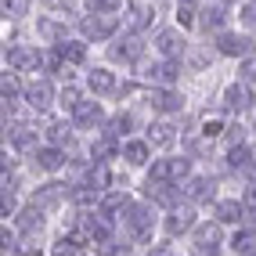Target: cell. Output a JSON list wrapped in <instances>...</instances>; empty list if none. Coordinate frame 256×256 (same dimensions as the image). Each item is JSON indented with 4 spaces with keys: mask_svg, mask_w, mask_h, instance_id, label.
I'll list each match as a JSON object with an SVG mask.
<instances>
[{
    "mask_svg": "<svg viewBox=\"0 0 256 256\" xmlns=\"http://www.w3.org/2000/svg\"><path fill=\"white\" fill-rule=\"evenodd\" d=\"M156 224H159V216H156V206H152V202H130V210L123 213V228H126V234L134 242L152 238Z\"/></svg>",
    "mask_w": 256,
    "mask_h": 256,
    "instance_id": "obj_1",
    "label": "cell"
},
{
    "mask_svg": "<svg viewBox=\"0 0 256 256\" xmlns=\"http://www.w3.org/2000/svg\"><path fill=\"white\" fill-rule=\"evenodd\" d=\"M44 58H47V50L32 47V44L4 47V69H14V72H36V69H44Z\"/></svg>",
    "mask_w": 256,
    "mask_h": 256,
    "instance_id": "obj_2",
    "label": "cell"
},
{
    "mask_svg": "<svg viewBox=\"0 0 256 256\" xmlns=\"http://www.w3.org/2000/svg\"><path fill=\"white\" fill-rule=\"evenodd\" d=\"M192 177V159L188 156H170V159H152L148 166V180H170V184H180Z\"/></svg>",
    "mask_w": 256,
    "mask_h": 256,
    "instance_id": "obj_3",
    "label": "cell"
},
{
    "mask_svg": "<svg viewBox=\"0 0 256 256\" xmlns=\"http://www.w3.org/2000/svg\"><path fill=\"white\" fill-rule=\"evenodd\" d=\"M216 54H224V58H249V54H256V40L249 36V32H231V29H224V32H216Z\"/></svg>",
    "mask_w": 256,
    "mask_h": 256,
    "instance_id": "obj_4",
    "label": "cell"
},
{
    "mask_svg": "<svg viewBox=\"0 0 256 256\" xmlns=\"http://www.w3.org/2000/svg\"><path fill=\"white\" fill-rule=\"evenodd\" d=\"M119 29V14H87V18H80V32L87 40H112Z\"/></svg>",
    "mask_w": 256,
    "mask_h": 256,
    "instance_id": "obj_5",
    "label": "cell"
},
{
    "mask_svg": "<svg viewBox=\"0 0 256 256\" xmlns=\"http://www.w3.org/2000/svg\"><path fill=\"white\" fill-rule=\"evenodd\" d=\"M162 231H166L170 238H177V234H192V231H195V210H192V202H184V206L177 202V206L162 216Z\"/></svg>",
    "mask_w": 256,
    "mask_h": 256,
    "instance_id": "obj_6",
    "label": "cell"
},
{
    "mask_svg": "<svg viewBox=\"0 0 256 256\" xmlns=\"http://www.w3.org/2000/svg\"><path fill=\"white\" fill-rule=\"evenodd\" d=\"M72 126L76 130H94V126H105V108H101V101H87L83 98L80 105L69 112Z\"/></svg>",
    "mask_w": 256,
    "mask_h": 256,
    "instance_id": "obj_7",
    "label": "cell"
},
{
    "mask_svg": "<svg viewBox=\"0 0 256 256\" xmlns=\"http://www.w3.org/2000/svg\"><path fill=\"white\" fill-rule=\"evenodd\" d=\"M252 87L246 80H238V83H231V87L224 90V112H231V116H246L249 108H252Z\"/></svg>",
    "mask_w": 256,
    "mask_h": 256,
    "instance_id": "obj_8",
    "label": "cell"
},
{
    "mask_svg": "<svg viewBox=\"0 0 256 256\" xmlns=\"http://www.w3.org/2000/svg\"><path fill=\"white\" fill-rule=\"evenodd\" d=\"M144 54V40H141V32H126L123 40H116L112 47H108V58L112 62H123V65H134Z\"/></svg>",
    "mask_w": 256,
    "mask_h": 256,
    "instance_id": "obj_9",
    "label": "cell"
},
{
    "mask_svg": "<svg viewBox=\"0 0 256 256\" xmlns=\"http://www.w3.org/2000/svg\"><path fill=\"white\" fill-rule=\"evenodd\" d=\"M144 198L152 202V206L174 210L180 202V192H177V184H170V180H144Z\"/></svg>",
    "mask_w": 256,
    "mask_h": 256,
    "instance_id": "obj_10",
    "label": "cell"
},
{
    "mask_svg": "<svg viewBox=\"0 0 256 256\" xmlns=\"http://www.w3.org/2000/svg\"><path fill=\"white\" fill-rule=\"evenodd\" d=\"M156 50H159L162 58L180 62L184 50H188V40L180 36V26H177V29H159V32H156Z\"/></svg>",
    "mask_w": 256,
    "mask_h": 256,
    "instance_id": "obj_11",
    "label": "cell"
},
{
    "mask_svg": "<svg viewBox=\"0 0 256 256\" xmlns=\"http://www.w3.org/2000/svg\"><path fill=\"white\" fill-rule=\"evenodd\" d=\"M144 80L156 83V87H177V80H180V62L162 58V62H156V65H148V69H144Z\"/></svg>",
    "mask_w": 256,
    "mask_h": 256,
    "instance_id": "obj_12",
    "label": "cell"
},
{
    "mask_svg": "<svg viewBox=\"0 0 256 256\" xmlns=\"http://www.w3.org/2000/svg\"><path fill=\"white\" fill-rule=\"evenodd\" d=\"M69 192H72V184H62V180L40 184V188H36V195H32V206H40V210H54V206H62V202L69 198Z\"/></svg>",
    "mask_w": 256,
    "mask_h": 256,
    "instance_id": "obj_13",
    "label": "cell"
},
{
    "mask_svg": "<svg viewBox=\"0 0 256 256\" xmlns=\"http://www.w3.org/2000/svg\"><path fill=\"white\" fill-rule=\"evenodd\" d=\"M184 198L192 202V206L213 202V198H216V180H213V177H188V180H184Z\"/></svg>",
    "mask_w": 256,
    "mask_h": 256,
    "instance_id": "obj_14",
    "label": "cell"
},
{
    "mask_svg": "<svg viewBox=\"0 0 256 256\" xmlns=\"http://www.w3.org/2000/svg\"><path fill=\"white\" fill-rule=\"evenodd\" d=\"M4 130H8V144H11V152H36L40 134L32 130L29 123H11V126H4Z\"/></svg>",
    "mask_w": 256,
    "mask_h": 256,
    "instance_id": "obj_15",
    "label": "cell"
},
{
    "mask_svg": "<svg viewBox=\"0 0 256 256\" xmlns=\"http://www.w3.org/2000/svg\"><path fill=\"white\" fill-rule=\"evenodd\" d=\"M148 105L156 108V112H162V116H174V112L184 108V98L174 87H156V90L148 94Z\"/></svg>",
    "mask_w": 256,
    "mask_h": 256,
    "instance_id": "obj_16",
    "label": "cell"
},
{
    "mask_svg": "<svg viewBox=\"0 0 256 256\" xmlns=\"http://www.w3.org/2000/svg\"><path fill=\"white\" fill-rule=\"evenodd\" d=\"M26 105H29L32 112H47L50 105H54V87H50L47 80L29 83V87H26Z\"/></svg>",
    "mask_w": 256,
    "mask_h": 256,
    "instance_id": "obj_17",
    "label": "cell"
},
{
    "mask_svg": "<svg viewBox=\"0 0 256 256\" xmlns=\"http://www.w3.org/2000/svg\"><path fill=\"white\" fill-rule=\"evenodd\" d=\"M32 159H36V170H44V174H58V170H65V148H58V144H44V148H36L32 152Z\"/></svg>",
    "mask_w": 256,
    "mask_h": 256,
    "instance_id": "obj_18",
    "label": "cell"
},
{
    "mask_svg": "<svg viewBox=\"0 0 256 256\" xmlns=\"http://www.w3.org/2000/svg\"><path fill=\"white\" fill-rule=\"evenodd\" d=\"M119 156L126 159V166H144L152 159V141L148 138H126L123 148H119Z\"/></svg>",
    "mask_w": 256,
    "mask_h": 256,
    "instance_id": "obj_19",
    "label": "cell"
},
{
    "mask_svg": "<svg viewBox=\"0 0 256 256\" xmlns=\"http://www.w3.org/2000/svg\"><path fill=\"white\" fill-rule=\"evenodd\" d=\"M213 220H220V224H242L246 220V202L242 198H216Z\"/></svg>",
    "mask_w": 256,
    "mask_h": 256,
    "instance_id": "obj_20",
    "label": "cell"
},
{
    "mask_svg": "<svg viewBox=\"0 0 256 256\" xmlns=\"http://www.w3.org/2000/svg\"><path fill=\"white\" fill-rule=\"evenodd\" d=\"M156 18V8L144 4V0H130V11H126V29L130 32H144Z\"/></svg>",
    "mask_w": 256,
    "mask_h": 256,
    "instance_id": "obj_21",
    "label": "cell"
},
{
    "mask_svg": "<svg viewBox=\"0 0 256 256\" xmlns=\"http://www.w3.org/2000/svg\"><path fill=\"white\" fill-rule=\"evenodd\" d=\"M11 220H14V231H18V234H36V231H44V210H40V206H26L22 213H14Z\"/></svg>",
    "mask_w": 256,
    "mask_h": 256,
    "instance_id": "obj_22",
    "label": "cell"
},
{
    "mask_svg": "<svg viewBox=\"0 0 256 256\" xmlns=\"http://www.w3.org/2000/svg\"><path fill=\"white\" fill-rule=\"evenodd\" d=\"M87 87H90L98 98H105V94H116V90H119V83H116V72H112V69H90V72H87Z\"/></svg>",
    "mask_w": 256,
    "mask_h": 256,
    "instance_id": "obj_23",
    "label": "cell"
},
{
    "mask_svg": "<svg viewBox=\"0 0 256 256\" xmlns=\"http://www.w3.org/2000/svg\"><path fill=\"white\" fill-rule=\"evenodd\" d=\"M224 26H228V14H224V8L220 4H213V8H198V29L202 32H224Z\"/></svg>",
    "mask_w": 256,
    "mask_h": 256,
    "instance_id": "obj_24",
    "label": "cell"
},
{
    "mask_svg": "<svg viewBox=\"0 0 256 256\" xmlns=\"http://www.w3.org/2000/svg\"><path fill=\"white\" fill-rule=\"evenodd\" d=\"M148 141H152V148H170V144L177 141V130H174V123H166V119L152 123V126H148Z\"/></svg>",
    "mask_w": 256,
    "mask_h": 256,
    "instance_id": "obj_25",
    "label": "cell"
},
{
    "mask_svg": "<svg viewBox=\"0 0 256 256\" xmlns=\"http://www.w3.org/2000/svg\"><path fill=\"white\" fill-rule=\"evenodd\" d=\"M130 202H134V198H130L126 192H105V195H101V210H105L108 216H116V220H119V216L130 210Z\"/></svg>",
    "mask_w": 256,
    "mask_h": 256,
    "instance_id": "obj_26",
    "label": "cell"
},
{
    "mask_svg": "<svg viewBox=\"0 0 256 256\" xmlns=\"http://www.w3.org/2000/svg\"><path fill=\"white\" fill-rule=\"evenodd\" d=\"M72 119H69V123H65V119H54V123H47V130H44V138H47V144H69L72 141Z\"/></svg>",
    "mask_w": 256,
    "mask_h": 256,
    "instance_id": "obj_27",
    "label": "cell"
},
{
    "mask_svg": "<svg viewBox=\"0 0 256 256\" xmlns=\"http://www.w3.org/2000/svg\"><path fill=\"white\" fill-rule=\"evenodd\" d=\"M238 256H252L256 252V228H238L231 234V242H228Z\"/></svg>",
    "mask_w": 256,
    "mask_h": 256,
    "instance_id": "obj_28",
    "label": "cell"
},
{
    "mask_svg": "<svg viewBox=\"0 0 256 256\" xmlns=\"http://www.w3.org/2000/svg\"><path fill=\"white\" fill-rule=\"evenodd\" d=\"M54 47H58V54L69 65H83V62H87V40H62Z\"/></svg>",
    "mask_w": 256,
    "mask_h": 256,
    "instance_id": "obj_29",
    "label": "cell"
},
{
    "mask_svg": "<svg viewBox=\"0 0 256 256\" xmlns=\"http://www.w3.org/2000/svg\"><path fill=\"white\" fill-rule=\"evenodd\" d=\"M0 94H4V101H18V98H26V87L18 83V72L14 69H4V80H0Z\"/></svg>",
    "mask_w": 256,
    "mask_h": 256,
    "instance_id": "obj_30",
    "label": "cell"
},
{
    "mask_svg": "<svg viewBox=\"0 0 256 256\" xmlns=\"http://www.w3.org/2000/svg\"><path fill=\"white\" fill-rule=\"evenodd\" d=\"M249 162H252V148L249 144H231L228 148V166L231 170H246L249 174Z\"/></svg>",
    "mask_w": 256,
    "mask_h": 256,
    "instance_id": "obj_31",
    "label": "cell"
},
{
    "mask_svg": "<svg viewBox=\"0 0 256 256\" xmlns=\"http://www.w3.org/2000/svg\"><path fill=\"white\" fill-rule=\"evenodd\" d=\"M192 242L216 246V242H220V220H213V224H195V231H192Z\"/></svg>",
    "mask_w": 256,
    "mask_h": 256,
    "instance_id": "obj_32",
    "label": "cell"
},
{
    "mask_svg": "<svg viewBox=\"0 0 256 256\" xmlns=\"http://www.w3.org/2000/svg\"><path fill=\"white\" fill-rule=\"evenodd\" d=\"M36 32H40L47 44H62V40H65V26L50 22V18H40V22H36Z\"/></svg>",
    "mask_w": 256,
    "mask_h": 256,
    "instance_id": "obj_33",
    "label": "cell"
},
{
    "mask_svg": "<svg viewBox=\"0 0 256 256\" xmlns=\"http://www.w3.org/2000/svg\"><path fill=\"white\" fill-rule=\"evenodd\" d=\"M123 4H126V0H83L87 14H116Z\"/></svg>",
    "mask_w": 256,
    "mask_h": 256,
    "instance_id": "obj_34",
    "label": "cell"
},
{
    "mask_svg": "<svg viewBox=\"0 0 256 256\" xmlns=\"http://www.w3.org/2000/svg\"><path fill=\"white\" fill-rule=\"evenodd\" d=\"M177 26H184V29L198 26V4H180L177 0Z\"/></svg>",
    "mask_w": 256,
    "mask_h": 256,
    "instance_id": "obj_35",
    "label": "cell"
},
{
    "mask_svg": "<svg viewBox=\"0 0 256 256\" xmlns=\"http://www.w3.org/2000/svg\"><path fill=\"white\" fill-rule=\"evenodd\" d=\"M80 101H83V94H80V87H72V83H69V87H62V90H58V105H62L65 112H72V108L80 105Z\"/></svg>",
    "mask_w": 256,
    "mask_h": 256,
    "instance_id": "obj_36",
    "label": "cell"
},
{
    "mask_svg": "<svg viewBox=\"0 0 256 256\" xmlns=\"http://www.w3.org/2000/svg\"><path fill=\"white\" fill-rule=\"evenodd\" d=\"M98 256H130V246L119 242V238H105V242L98 246Z\"/></svg>",
    "mask_w": 256,
    "mask_h": 256,
    "instance_id": "obj_37",
    "label": "cell"
},
{
    "mask_svg": "<svg viewBox=\"0 0 256 256\" xmlns=\"http://www.w3.org/2000/svg\"><path fill=\"white\" fill-rule=\"evenodd\" d=\"M238 22H242L249 32H256V0H246V4L238 8Z\"/></svg>",
    "mask_w": 256,
    "mask_h": 256,
    "instance_id": "obj_38",
    "label": "cell"
},
{
    "mask_svg": "<svg viewBox=\"0 0 256 256\" xmlns=\"http://www.w3.org/2000/svg\"><path fill=\"white\" fill-rule=\"evenodd\" d=\"M238 80H246L249 87L256 83V54H249V58H242V62H238Z\"/></svg>",
    "mask_w": 256,
    "mask_h": 256,
    "instance_id": "obj_39",
    "label": "cell"
},
{
    "mask_svg": "<svg viewBox=\"0 0 256 256\" xmlns=\"http://www.w3.org/2000/svg\"><path fill=\"white\" fill-rule=\"evenodd\" d=\"M224 141H228V148L231 144H246V126L242 123H228L224 126Z\"/></svg>",
    "mask_w": 256,
    "mask_h": 256,
    "instance_id": "obj_40",
    "label": "cell"
},
{
    "mask_svg": "<svg viewBox=\"0 0 256 256\" xmlns=\"http://www.w3.org/2000/svg\"><path fill=\"white\" fill-rule=\"evenodd\" d=\"M4 14L8 18H26L29 14V0H4Z\"/></svg>",
    "mask_w": 256,
    "mask_h": 256,
    "instance_id": "obj_41",
    "label": "cell"
},
{
    "mask_svg": "<svg viewBox=\"0 0 256 256\" xmlns=\"http://www.w3.org/2000/svg\"><path fill=\"white\" fill-rule=\"evenodd\" d=\"M202 138H206V141L224 138V123H220V119H206V123H202Z\"/></svg>",
    "mask_w": 256,
    "mask_h": 256,
    "instance_id": "obj_42",
    "label": "cell"
},
{
    "mask_svg": "<svg viewBox=\"0 0 256 256\" xmlns=\"http://www.w3.org/2000/svg\"><path fill=\"white\" fill-rule=\"evenodd\" d=\"M242 202H246V216H249V213H256V180L242 192Z\"/></svg>",
    "mask_w": 256,
    "mask_h": 256,
    "instance_id": "obj_43",
    "label": "cell"
},
{
    "mask_svg": "<svg viewBox=\"0 0 256 256\" xmlns=\"http://www.w3.org/2000/svg\"><path fill=\"white\" fill-rule=\"evenodd\" d=\"M192 256H220L216 246H202V242H192Z\"/></svg>",
    "mask_w": 256,
    "mask_h": 256,
    "instance_id": "obj_44",
    "label": "cell"
},
{
    "mask_svg": "<svg viewBox=\"0 0 256 256\" xmlns=\"http://www.w3.org/2000/svg\"><path fill=\"white\" fill-rule=\"evenodd\" d=\"M148 256H174V249H170V246H152Z\"/></svg>",
    "mask_w": 256,
    "mask_h": 256,
    "instance_id": "obj_45",
    "label": "cell"
},
{
    "mask_svg": "<svg viewBox=\"0 0 256 256\" xmlns=\"http://www.w3.org/2000/svg\"><path fill=\"white\" fill-rule=\"evenodd\" d=\"M44 8H58V11H65V4H69V0H40Z\"/></svg>",
    "mask_w": 256,
    "mask_h": 256,
    "instance_id": "obj_46",
    "label": "cell"
},
{
    "mask_svg": "<svg viewBox=\"0 0 256 256\" xmlns=\"http://www.w3.org/2000/svg\"><path fill=\"white\" fill-rule=\"evenodd\" d=\"M249 174L256 177V148H252V162H249Z\"/></svg>",
    "mask_w": 256,
    "mask_h": 256,
    "instance_id": "obj_47",
    "label": "cell"
},
{
    "mask_svg": "<svg viewBox=\"0 0 256 256\" xmlns=\"http://www.w3.org/2000/svg\"><path fill=\"white\" fill-rule=\"evenodd\" d=\"M22 256H44V252H32V249H26V252H22Z\"/></svg>",
    "mask_w": 256,
    "mask_h": 256,
    "instance_id": "obj_48",
    "label": "cell"
},
{
    "mask_svg": "<svg viewBox=\"0 0 256 256\" xmlns=\"http://www.w3.org/2000/svg\"><path fill=\"white\" fill-rule=\"evenodd\" d=\"M220 4H234V0H220Z\"/></svg>",
    "mask_w": 256,
    "mask_h": 256,
    "instance_id": "obj_49",
    "label": "cell"
},
{
    "mask_svg": "<svg viewBox=\"0 0 256 256\" xmlns=\"http://www.w3.org/2000/svg\"><path fill=\"white\" fill-rule=\"evenodd\" d=\"M252 256H256V252H252Z\"/></svg>",
    "mask_w": 256,
    "mask_h": 256,
    "instance_id": "obj_50",
    "label": "cell"
}]
</instances>
